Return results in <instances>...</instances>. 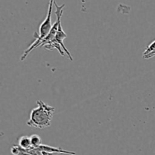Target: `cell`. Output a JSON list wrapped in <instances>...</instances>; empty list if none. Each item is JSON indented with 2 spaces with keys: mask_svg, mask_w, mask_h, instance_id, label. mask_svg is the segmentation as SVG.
I'll list each match as a JSON object with an SVG mask.
<instances>
[{
  "mask_svg": "<svg viewBox=\"0 0 155 155\" xmlns=\"http://www.w3.org/2000/svg\"><path fill=\"white\" fill-rule=\"evenodd\" d=\"M18 145L24 149H28V148H31V140H30V136H21L19 139H18Z\"/></svg>",
  "mask_w": 155,
  "mask_h": 155,
  "instance_id": "cell-4",
  "label": "cell"
},
{
  "mask_svg": "<svg viewBox=\"0 0 155 155\" xmlns=\"http://www.w3.org/2000/svg\"><path fill=\"white\" fill-rule=\"evenodd\" d=\"M30 140H31V145L33 148H37L39 145H42L40 137L36 134L30 136Z\"/></svg>",
  "mask_w": 155,
  "mask_h": 155,
  "instance_id": "cell-6",
  "label": "cell"
},
{
  "mask_svg": "<svg viewBox=\"0 0 155 155\" xmlns=\"http://www.w3.org/2000/svg\"><path fill=\"white\" fill-rule=\"evenodd\" d=\"M36 107L30 112V119L27 122V125L40 130L49 127L55 109L41 100L36 101Z\"/></svg>",
  "mask_w": 155,
  "mask_h": 155,
  "instance_id": "cell-1",
  "label": "cell"
},
{
  "mask_svg": "<svg viewBox=\"0 0 155 155\" xmlns=\"http://www.w3.org/2000/svg\"><path fill=\"white\" fill-rule=\"evenodd\" d=\"M54 5L55 6V15L56 17L58 18V30H57V33H56L55 38H54V40L56 42H58V44H60L61 45V47L63 48V49L64 50L65 53H67V55L68 56V58H70V60L72 61V56H71V53L69 52L68 48L65 47L64 44V40L65 38L67 37V33H65L64 31L63 30V28H62L61 26V18L62 14H63V11H64V8L65 4L61 5H58L57 3H56L55 0L54 1Z\"/></svg>",
  "mask_w": 155,
  "mask_h": 155,
  "instance_id": "cell-3",
  "label": "cell"
},
{
  "mask_svg": "<svg viewBox=\"0 0 155 155\" xmlns=\"http://www.w3.org/2000/svg\"><path fill=\"white\" fill-rule=\"evenodd\" d=\"M154 56H155V40L147 47L143 53V58L145 59L151 58Z\"/></svg>",
  "mask_w": 155,
  "mask_h": 155,
  "instance_id": "cell-5",
  "label": "cell"
},
{
  "mask_svg": "<svg viewBox=\"0 0 155 155\" xmlns=\"http://www.w3.org/2000/svg\"><path fill=\"white\" fill-rule=\"evenodd\" d=\"M54 1V0H50L49 1V5H48V12H47L46 18H45V20L42 21V23L40 24V26H39V33H38V34H36V33H34V41H33V43L24 51V54L21 56V61L25 60L26 58L28 56V54H30L34 48L39 47L41 42L42 41V39L49 33L50 30H51L53 25V24H51V14H52Z\"/></svg>",
  "mask_w": 155,
  "mask_h": 155,
  "instance_id": "cell-2",
  "label": "cell"
}]
</instances>
